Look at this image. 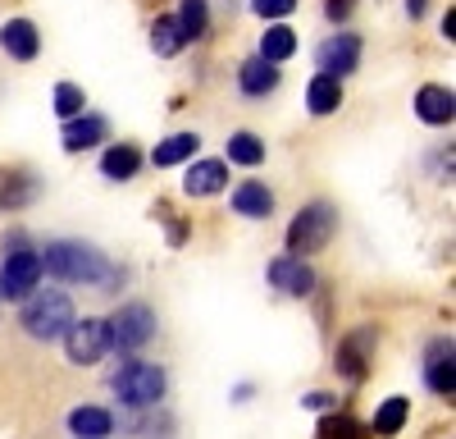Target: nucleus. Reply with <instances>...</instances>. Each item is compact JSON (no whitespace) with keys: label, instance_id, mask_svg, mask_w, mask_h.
<instances>
[{"label":"nucleus","instance_id":"obj_1","mask_svg":"<svg viewBox=\"0 0 456 439\" xmlns=\"http://www.w3.org/2000/svg\"><path fill=\"white\" fill-rule=\"evenodd\" d=\"M37 256H42V270H51L64 284H110V261L92 243L60 238V243H46V252Z\"/></svg>","mask_w":456,"mask_h":439},{"label":"nucleus","instance_id":"obj_2","mask_svg":"<svg viewBox=\"0 0 456 439\" xmlns=\"http://www.w3.org/2000/svg\"><path fill=\"white\" fill-rule=\"evenodd\" d=\"M69 320H73V302H69V293H60V288H42V293L32 288L28 298H23V311H19L23 335L37 339V344L60 339Z\"/></svg>","mask_w":456,"mask_h":439},{"label":"nucleus","instance_id":"obj_3","mask_svg":"<svg viewBox=\"0 0 456 439\" xmlns=\"http://www.w3.org/2000/svg\"><path fill=\"white\" fill-rule=\"evenodd\" d=\"M333 234H338V206L311 202V206H301L297 220L288 225V252L292 256H315V252L329 247Z\"/></svg>","mask_w":456,"mask_h":439},{"label":"nucleus","instance_id":"obj_4","mask_svg":"<svg viewBox=\"0 0 456 439\" xmlns=\"http://www.w3.org/2000/svg\"><path fill=\"white\" fill-rule=\"evenodd\" d=\"M165 385H169V376L156 361H124V371L114 376V393H119V402L133 408V412L156 408V402L165 398Z\"/></svg>","mask_w":456,"mask_h":439},{"label":"nucleus","instance_id":"obj_5","mask_svg":"<svg viewBox=\"0 0 456 439\" xmlns=\"http://www.w3.org/2000/svg\"><path fill=\"white\" fill-rule=\"evenodd\" d=\"M105 329H110L114 352H137V348H146L151 339H156V311H151L146 302H128L105 320Z\"/></svg>","mask_w":456,"mask_h":439},{"label":"nucleus","instance_id":"obj_6","mask_svg":"<svg viewBox=\"0 0 456 439\" xmlns=\"http://www.w3.org/2000/svg\"><path fill=\"white\" fill-rule=\"evenodd\" d=\"M60 339H64V352H69L73 366H96L110 352V329H105L101 316H83V320L73 316Z\"/></svg>","mask_w":456,"mask_h":439},{"label":"nucleus","instance_id":"obj_7","mask_svg":"<svg viewBox=\"0 0 456 439\" xmlns=\"http://www.w3.org/2000/svg\"><path fill=\"white\" fill-rule=\"evenodd\" d=\"M374 325H356L352 335H342L338 339V352H333V366H338V376H347L352 385H361L370 376V361H374Z\"/></svg>","mask_w":456,"mask_h":439},{"label":"nucleus","instance_id":"obj_8","mask_svg":"<svg viewBox=\"0 0 456 439\" xmlns=\"http://www.w3.org/2000/svg\"><path fill=\"white\" fill-rule=\"evenodd\" d=\"M32 288H42V256L19 247V252L5 256V266H0V298L23 302Z\"/></svg>","mask_w":456,"mask_h":439},{"label":"nucleus","instance_id":"obj_9","mask_svg":"<svg viewBox=\"0 0 456 439\" xmlns=\"http://www.w3.org/2000/svg\"><path fill=\"white\" fill-rule=\"evenodd\" d=\"M320 73H333V79H347V73L361 69V37L356 32H338L315 51Z\"/></svg>","mask_w":456,"mask_h":439},{"label":"nucleus","instance_id":"obj_10","mask_svg":"<svg viewBox=\"0 0 456 439\" xmlns=\"http://www.w3.org/2000/svg\"><path fill=\"white\" fill-rule=\"evenodd\" d=\"M270 284L279 293H288V298H306V293H315V270L306 266V256L283 252L270 261Z\"/></svg>","mask_w":456,"mask_h":439},{"label":"nucleus","instance_id":"obj_11","mask_svg":"<svg viewBox=\"0 0 456 439\" xmlns=\"http://www.w3.org/2000/svg\"><path fill=\"white\" fill-rule=\"evenodd\" d=\"M0 51H5L10 60H37L42 55V32H37L32 19H10L5 28H0Z\"/></svg>","mask_w":456,"mask_h":439},{"label":"nucleus","instance_id":"obj_12","mask_svg":"<svg viewBox=\"0 0 456 439\" xmlns=\"http://www.w3.org/2000/svg\"><path fill=\"white\" fill-rule=\"evenodd\" d=\"M228 188V161H192L183 174V193L187 197H215Z\"/></svg>","mask_w":456,"mask_h":439},{"label":"nucleus","instance_id":"obj_13","mask_svg":"<svg viewBox=\"0 0 456 439\" xmlns=\"http://www.w3.org/2000/svg\"><path fill=\"white\" fill-rule=\"evenodd\" d=\"M105 133H110V124L101 120V115H87V110H78V115H69L64 120V152H87V146H96V142H105Z\"/></svg>","mask_w":456,"mask_h":439},{"label":"nucleus","instance_id":"obj_14","mask_svg":"<svg viewBox=\"0 0 456 439\" xmlns=\"http://www.w3.org/2000/svg\"><path fill=\"white\" fill-rule=\"evenodd\" d=\"M415 115H420L425 124H452V115H456V96L447 92V87H438V83H425L420 92H415Z\"/></svg>","mask_w":456,"mask_h":439},{"label":"nucleus","instance_id":"obj_15","mask_svg":"<svg viewBox=\"0 0 456 439\" xmlns=\"http://www.w3.org/2000/svg\"><path fill=\"white\" fill-rule=\"evenodd\" d=\"M238 87H242L247 96H270V92L279 87V64L265 60V55L247 60V64L238 69Z\"/></svg>","mask_w":456,"mask_h":439},{"label":"nucleus","instance_id":"obj_16","mask_svg":"<svg viewBox=\"0 0 456 439\" xmlns=\"http://www.w3.org/2000/svg\"><path fill=\"white\" fill-rule=\"evenodd\" d=\"M233 211L242 220H265V215L274 211V193L265 188L260 178H247V183H238V188H233Z\"/></svg>","mask_w":456,"mask_h":439},{"label":"nucleus","instance_id":"obj_17","mask_svg":"<svg viewBox=\"0 0 456 439\" xmlns=\"http://www.w3.org/2000/svg\"><path fill=\"white\" fill-rule=\"evenodd\" d=\"M425 380L438 398H452L456 393V361H452V344H434L429 352V366H425Z\"/></svg>","mask_w":456,"mask_h":439},{"label":"nucleus","instance_id":"obj_18","mask_svg":"<svg viewBox=\"0 0 456 439\" xmlns=\"http://www.w3.org/2000/svg\"><path fill=\"white\" fill-rule=\"evenodd\" d=\"M201 152V137L197 133H174L165 142H156V152H151V165L156 170H169V165H183Z\"/></svg>","mask_w":456,"mask_h":439},{"label":"nucleus","instance_id":"obj_19","mask_svg":"<svg viewBox=\"0 0 456 439\" xmlns=\"http://www.w3.org/2000/svg\"><path fill=\"white\" fill-rule=\"evenodd\" d=\"M342 105V79H333V73H315L311 87H306V110L315 120L333 115V110Z\"/></svg>","mask_w":456,"mask_h":439},{"label":"nucleus","instance_id":"obj_20","mask_svg":"<svg viewBox=\"0 0 456 439\" xmlns=\"http://www.w3.org/2000/svg\"><path fill=\"white\" fill-rule=\"evenodd\" d=\"M142 170V152L133 142H114V146H105V156H101V174L105 178H114V183H124V178H133Z\"/></svg>","mask_w":456,"mask_h":439},{"label":"nucleus","instance_id":"obj_21","mask_svg":"<svg viewBox=\"0 0 456 439\" xmlns=\"http://www.w3.org/2000/svg\"><path fill=\"white\" fill-rule=\"evenodd\" d=\"M69 430L83 435V439H105V435H114V417L105 408H73L69 412Z\"/></svg>","mask_w":456,"mask_h":439},{"label":"nucleus","instance_id":"obj_22","mask_svg":"<svg viewBox=\"0 0 456 439\" xmlns=\"http://www.w3.org/2000/svg\"><path fill=\"white\" fill-rule=\"evenodd\" d=\"M260 55H265V60H274V64L292 60V55H297V32H292L288 23L265 28V32H260Z\"/></svg>","mask_w":456,"mask_h":439},{"label":"nucleus","instance_id":"obj_23","mask_svg":"<svg viewBox=\"0 0 456 439\" xmlns=\"http://www.w3.org/2000/svg\"><path fill=\"white\" fill-rule=\"evenodd\" d=\"M187 46V37H183V28H178V19L174 14H165V19H156V23H151V51H156V55H178Z\"/></svg>","mask_w":456,"mask_h":439},{"label":"nucleus","instance_id":"obj_24","mask_svg":"<svg viewBox=\"0 0 456 439\" xmlns=\"http://www.w3.org/2000/svg\"><path fill=\"white\" fill-rule=\"evenodd\" d=\"M174 19H178L187 42H201V37L210 32V5H206V0H183Z\"/></svg>","mask_w":456,"mask_h":439},{"label":"nucleus","instance_id":"obj_25","mask_svg":"<svg viewBox=\"0 0 456 439\" xmlns=\"http://www.w3.org/2000/svg\"><path fill=\"white\" fill-rule=\"evenodd\" d=\"M37 197V178L32 174H10L5 183H0V211H19Z\"/></svg>","mask_w":456,"mask_h":439},{"label":"nucleus","instance_id":"obj_26","mask_svg":"<svg viewBox=\"0 0 456 439\" xmlns=\"http://www.w3.org/2000/svg\"><path fill=\"white\" fill-rule=\"evenodd\" d=\"M228 161H233V165H247V170H256L260 161H265V142L256 137V133H233V137H228Z\"/></svg>","mask_w":456,"mask_h":439},{"label":"nucleus","instance_id":"obj_27","mask_svg":"<svg viewBox=\"0 0 456 439\" xmlns=\"http://www.w3.org/2000/svg\"><path fill=\"white\" fill-rule=\"evenodd\" d=\"M411 417V398H388L384 408L374 412V435H397Z\"/></svg>","mask_w":456,"mask_h":439},{"label":"nucleus","instance_id":"obj_28","mask_svg":"<svg viewBox=\"0 0 456 439\" xmlns=\"http://www.w3.org/2000/svg\"><path fill=\"white\" fill-rule=\"evenodd\" d=\"M83 105H87V96H83V87H78V83H60V87H55V115H60V120L78 115Z\"/></svg>","mask_w":456,"mask_h":439},{"label":"nucleus","instance_id":"obj_29","mask_svg":"<svg viewBox=\"0 0 456 439\" xmlns=\"http://www.w3.org/2000/svg\"><path fill=\"white\" fill-rule=\"evenodd\" d=\"M251 10H256L260 19H288V14L297 10V0H251Z\"/></svg>","mask_w":456,"mask_h":439},{"label":"nucleus","instance_id":"obj_30","mask_svg":"<svg viewBox=\"0 0 456 439\" xmlns=\"http://www.w3.org/2000/svg\"><path fill=\"white\" fill-rule=\"evenodd\" d=\"M320 435H365V426L356 417H324L320 421Z\"/></svg>","mask_w":456,"mask_h":439},{"label":"nucleus","instance_id":"obj_31","mask_svg":"<svg viewBox=\"0 0 456 439\" xmlns=\"http://www.w3.org/2000/svg\"><path fill=\"white\" fill-rule=\"evenodd\" d=\"M352 10H356V0H324V19H329V23L352 19Z\"/></svg>","mask_w":456,"mask_h":439},{"label":"nucleus","instance_id":"obj_32","mask_svg":"<svg viewBox=\"0 0 456 439\" xmlns=\"http://www.w3.org/2000/svg\"><path fill=\"white\" fill-rule=\"evenodd\" d=\"M301 402H306V408H333V393H306Z\"/></svg>","mask_w":456,"mask_h":439},{"label":"nucleus","instance_id":"obj_33","mask_svg":"<svg viewBox=\"0 0 456 439\" xmlns=\"http://www.w3.org/2000/svg\"><path fill=\"white\" fill-rule=\"evenodd\" d=\"M425 10H429V0H406V14L411 19H425Z\"/></svg>","mask_w":456,"mask_h":439},{"label":"nucleus","instance_id":"obj_34","mask_svg":"<svg viewBox=\"0 0 456 439\" xmlns=\"http://www.w3.org/2000/svg\"><path fill=\"white\" fill-rule=\"evenodd\" d=\"M443 37H447V42L456 37V10H447V19H443Z\"/></svg>","mask_w":456,"mask_h":439}]
</instances>
